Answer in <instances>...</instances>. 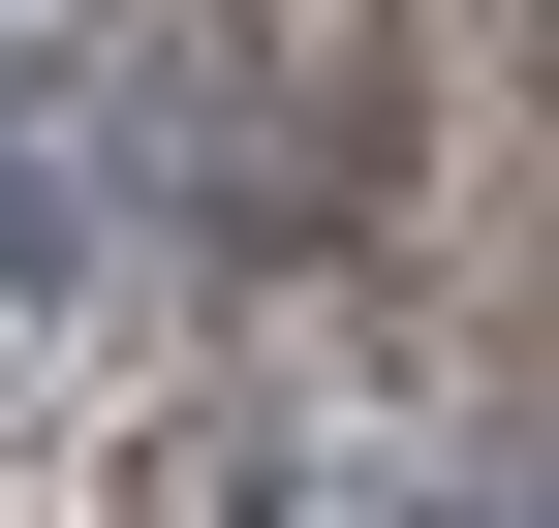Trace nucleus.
I'll list each match as a JSON object with an SVG mask.
<instances>
[{
  "instance_id": "obj_1",
  "label": "nucleus",
  "mask_w": 559,
  "mask_h": 528,
  "mask_svg": "<svg viewBox=\"0 0 559 528\" xmlns=\"http://www.w3.org/2000/svg\"><path fill=\"white\" fill-rule=\"evenodd\" d=\"M156 124H218V218H342V124H373V0H187L156 32Z\"/></svg>"
},
{
  "instance_id": "obj_2",
  "label": "nucleus",
  "mask_w": 559,
  "mask_h": 528,
  "mask_svg": "<svg viewBox=\"0 0 559 528\" xmlns=\"http://www.w3.org/2000/svg\"><path fill=\"white\" fill-rule=\"evenodd\" d=\"M498 528H559V467H528V497H498Z\"/></svg>"
}]
</instances>
